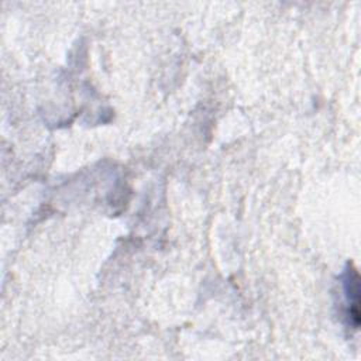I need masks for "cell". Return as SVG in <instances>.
<instances>
[{
	"mask_svg": "<svg viewBox=\"0 0 361 361\" xmlns=\"http://www.w3.org/2000/svg\"><path fill=\"white\" fill-rule=\"evenodd\" d=\"M343 288L345 296V317L350 327L357 329L360 326V276L357 269L348 264L344 276H343Z\"/></svg>",
	"mask_w": 361,
	"mask_h": 361,
	"instance_id": "obj_1",
	"label": "cell"
}]
</instances>
